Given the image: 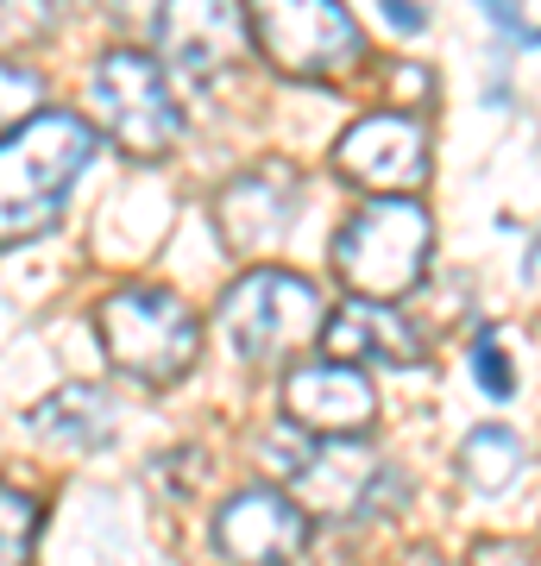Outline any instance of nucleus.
I'll list each match as a JSON object with an SVG mask.
<instances>
[{
  "instance_id": "nucleus-5",
  "label": "nucleus",
  "mask_w": 541,
  "mask_h": 566,
  "mask_svg": "<svg viewBox=\"0 0 541 566\" xmlns=\"http://www.w3.org/2000/svg\"><path fill=\"white\" fill-rule=\"evenodd\" d=\"M89 114L126 158H164L183 133V107L152 51H107L89 70Z\"/></svg>"
},
{
  "instance_id": "nucleus-21",
  "label": "nucleus",
  "mask_w": 541,
  "mask_h": 566,
  "mask_svg": "<svg viewBox=\"0 0 541 566\" xmlns=\"http://www.w3.org/2000/svg\"><path fill=\"white\" fill-rule=\"evenodd\" d=\"M485 13H491V20H498V32H510L517 44H535V32L517 20V7H503V0H485Z\"/></svg>"
},
{
  "instance_id": "nucleus-9",
  "label": "nucleus",
  "mask_w": 541,
  "mask_h": 566,
  "mask_svg": "<svg viewBox=\"0 0 541 566\" xmlns=\"http://www.w3.org/2000/svg\"><path fill=\"white\" fill-rule=\"evenodd\" d=\"M334 170L353 189H365V196H416L428 182V170H435L428 126L409 120V114H365V120H353L341 133Z\"/></svg>"
},
{
  "instance_id": "nucleus-4",
  "label": "nucleus",
  "mask_w": 541,
  "mask_h": 566,
  "mask_svg": "<svg viewBox=\"0 0 541 566\" xmlns=\"http://www.w3.org/2000/svg\"><path fill=\"white\" fill-rule=\"evenodd\" d=\"M95 334H101L107 365L152 390L177 385L183 371L201 359L196 308L183 303V296H170V290H158V283H126L114 296H101Z\"/></svg>"
},
{
  "instance_id": "nucleus-2",
  "label": "nucleus",
  "mask_w": 541,
  "mask_h": 566,
  "mask_svg": "<svg viewBox=\"0 0 541 566\" xmlns=\"http://www.w3.org/2000/svg\"><path fill=\"white\" fill-rule=\"evenodd\" d=\"M435 259V221L416 196H372L334 233V277L360 303H403L416 296Z\"/></svg>"
},
{
  "instance_id": "nucleus-8",
  "label": "nucleus",
  "mask_w": 541,
  "mask_h": 566,
  "mask_svg": "<svg viewBox=\"0 0 541 566\" xmlns=\"http://www.w3.org/2000/svg\"><path fill=\"white\" fill-rule=\"evenodd\" d=\"M208 542L227 566H290L309 554V510L278 485H246L215 510Z\"/></svg>"
},
{
  "instance_id": "nucleus-12",
  "label": "nucleus",
  "mask_w": 541,
  "mask_h": 566,
  "mask_svg": "<svg viewBox=\"0 0 541 566\" xmlns=\"http://www.w3.org/2000/svg\"><path fill=\"white\" fill-rule=\"evenodd\" d=\"M283 422L302 434H327V441H360L378 422V390L360 365L309 359L283 378Z\"/></svg>"
},
{
  "instance_id": "nucleus-18",
  "label": "nucleus",
  "mask_w": 541,
  "mask_h": 566,
  "mask_svg": "<svg viewBox=\"0 0 541 566\" xmlns=\"http://www.w3.org/2000/svg\"><path fill=\"white\" fill-rule=\"evenodd\" d=\"M472 378H479V390L491 403H510L517 397V359H510L503 334H479L472 340Z\"/></svg>"
},
{
  "instance_id": "nucleus-16",
  "label": "nucleus",
  "mask_w": 541,
  "mask_h": 566,
  "mask_svg": "<svg viewBox=\"0 0 541 566\" xmlns=\"http://www.w3.org/2000/svg\"><path fill=\"white\" fill-rule=\"evenodd\" d=\"M44 510L32 491L0 485V566H32V542H39Z\"/></svg>"
},
{
  "instance_id": "nucleus-6",
  "label": "nucleus",
  "mask_w": 541,
  "mask_h": 566,
  "mask_svg": "<svg viewBox=\"0 0 541 566\" xmlns=\"http://www.w3.org/2000/svg\"><path fill=\"white\" fill-rule=\"evenodd\" d=\"M246 32L296 82H334L365 57L360 20L341 0H246Z\"/></svg>"
},
{
  "instance_id": "nucleus-10",
  "label": "nucleus",
  "mask_w": 541,
  "mask_h": 566,
  "mask_svg": "<svg viewBox=\"0 0 541 566\" xmlns=\"http://www.w3.org/2000/svg\"><path fill=\"white\" fill-rule=\"evenodd\" d=\"M158 57L183 82H221L246 57V7L240 0H158Z\"/></svg>"
},
{
  "instance_id": "nucleus-20",
  "label": "nucleus",
  "mask_w": 541,
  "mask_h": 566,
  "mask_svg": "<svg viewBox=\"0 0 541 566\" xmlns=\"http://www.w3.org/2000/svg\"><path fill=\"white\" fill-rule=\"evenodd\" d=\"M460 566H535V560H529V547L522 542H479Z\"/></svg>"
},
{
  "instance_id": "nucleus-14",
  "label": "nucleus",
  "mask_w": 541,
  "mask_h": 566,
  "mask_svg": "<svg viewBox=\"0 0 541 566\" xmlns=\"http://www.w3.org/2000/svg\"><path fill=\"white\" fill-rule=\"evenodd\" d=\"M32 434L70 453H95L114 434V397L95 385H58L51 397L32 403Z\"/></svg>"
},
{
  "instance_id": "nucleus-3",
  "label": "nucleus",
  "mask_w": 541,
  "mask_h": 566,
  "mask_svg": "<svg viewBox=\"0 0 541 566\" xmlns=\"http://www.w3.org/2000/svg\"><path fill=\"white\" fill-rule=\"evenodd\" d=\"M327 296L302 271H283V264H252L246 277L227 283L221 308H215V327H221L227 353L240 365H283L296 359L302 346L321 340L327 327Z\"/></svg>"
},
{
  "instance_id": "nucleus-17",
  "label": "nucleus",
  "mask_w": 541,
  "mask_h": 566,
  "mask_svg": "<svg viewBox=\"0 0 541 566\" xmlns=\"http://www.w3.org/2000/svg\"><path fill=\"white\" fill-rule=\"evenodd\" d=\"M63 0H0V51H32L58 32Z\"/></svg>"
},
{
  "instance_id": "nucleus-11",
  "label": "nucleus",
  "mask_w": 541,
  "mask_h": 566,
  "mask_svg": "<svg viewBox=\"0 0 541 566\" xmlns=\"http://www.w3.org/2000/svg\"><path fill=\"white\" fill-rule=\"evenodd\" d=\"M296 214H302V177L278 158L252 164V170H240L233 182H221V196H215V208H208L221 245L240 252V259L271 252V245L296 227Z\"/></svg>"
},
{
  "instance_id": "nucleus-7",
  "label": "nucleus",
  "mask_w": 541,
  "mask_h": 566,
  "mask_svg": "<svg viewBox=\"0 0 541 566\" xmlns=\"http://www.w3.org/2000/svg\"><path fill=\"white\" fill-rule=\"evenodd\" d=\"M290 497L309 510V523H372L409 504V479L372 441H315L290 472Z\"/></svg>"
},
{
  "instance_id": "nucleus-19",
  "label": "nucleus",
  "mask_w": 541,
  "mask_h": 566,
  "mask_svg": "<svg viewBox=\"0 0 541 566\" xmlns=\"http://www.w3.org/2000/svg\"><path fill=\"white\" fill-rule=\"evenodd\" d=\"M39 95H44L39 70H25V63L0 57V120H7V126H20V120H32V114H44Z\"/></svg>"
},
{
  "instance_id": "nucleus-1",
  "label": "nucleus",
  "mask_w": 541,
  "mask_h": 566,
  "mask_svg": "<svg viewBox=\"0 0 541 566\" xmlns=\"http://www.w3.org/2000/svg\"><path fill=\"white\" fill-rule=\"evenodd\" d=\"M95 158V126L70 107H44L0 139V252L44 240L58 227L76 177Z\"/></svg>"
},
{
  "instance_id": "nucleus-15",
  "label": "nucleus",
  "mask_w": 541,
  "mask_h": 566,
  "mask_svg": "<svg viewBox=\"0 0 541 566\" xmlns=\"http://www.w3.org/2000/svg\"><path fill=\"white\" fill-rule=\"evenodd\" d=\"M454 472H460V485L472 491V497L498 504V497H510V491L522 485V472H529V447H522L517 428L485 422V428H472V434L460 441Z\"/></svg>"
},
{
  "instance_id": "nucleus-13",
  "label": "nucleus",
  "mask_w": 541,
  "mask_h": 566,
  "mask_svg": "<svg viewBox=\"0 0 541 566\" xmlns=\"http://www.w3.org/2000/svg\"><path fill=\"white\" fill-rule=\"evenodd\" d=\"M321 346H327V359L341 365H422V334L416 322H403L397 303H360V296H346L327 327H321Z\"/></svg>"
}]
</instances>
